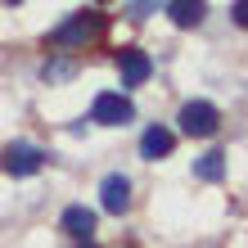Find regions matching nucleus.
<instances>
[{
  "instance_id": "nucleus-9",
  "label": "nucleus",
  "mask_w": 248,
  "mask_h": 248,
  "mask_svg": "<svg viewBox=\"0 0 248 248\" xmlns=\"http://www.w3.org/2000/svg\"><path fill=\"white\" fill-rule=\"evenodd\" d=\"M167 14H171L176 27H199L203 14H208V5H199V0H176V5H167Z\"/></svg>"
},
{
  "instance_id": "nucleus-4",
  "label": "nucleus",
  "mask_w": 248,
  "mask_h": 248,
  "mask_svg": "<svg viewBox=\"0 0 248 248\" xmlns=\"http://www.w3.org/2000/svg\"><path fill=\"white\" fill-rule=\"evenodd\" d=\"M41 163H46V154L27 140H14L5 149V171L9 176H32V171H41Z\"/></svg>"
},
{
  "instance_id": "nucleus-7",
  "label": "nucleus",
  "mask_w": 248,
  "mask_h": 248,
  "mask_svg": "<svg viewBox=\"0 0 248 248\" xmlns=\"http://www.w3.org/2000/svg\"><path fill=\"white\" fill-rule=\"evenodd\" d=\"M171 144H176V136H171L167 126H149V131L140 136V154L149 158V163H158V158L171 154Z\"/></svg>"
},
{
  "instance_id": "nucleus-1",
  "label": "nucleus",
  "mask_w": 248,
  "mask_h": 248,
  "mask_svg": "<svg viewBox=\"0 0 248 248\" xmlns=\"http://www.w3.org/2000/svg\"><path fill=\"white\" fill-rule=\"evenodd\" d=\"M104 27H108L104 9H81V14H72L68 23H59L50 32V46H59V50H86L91 41L104 36Z\"/></svg>"
},
{
  "instance_id": "nucleus-13",
  "label": "nucleus",
  "mask_w": 248,
  "mask_h": 248,
  "mask_svg": "<svg viewBox=\"0 0 248 248\" xmlns=\"http://www.w3.org/2000/svg\"><path fill=\"white\" fill-rule=\"evenodd\" d=\"M126 9H131V18H144V14H154L158 5H126Z\"/></svg>"
},
{
  "instance_id": "nucleus-11",
  "label": "nucleus",
  "mask_w": 248,
  "mask_h": 248,
  "mask_svg": "<svg viewBox=\"0 0 248 248\" xmlns=\"http://www.w3.org/2000/svg\"><path fill=\"white\" fill-rule=\"evenodd\" d=\"M230 18H235L239 27H248V0H239V5H230Z\"/></svg>"
},
{
  "instance_id": "nucleus-12",
  "label": "nucleus",
  "mask_w": 248,
  "mask_h": 248,
  "mask_svg": "<svg viewBox=\"0 0 248 248\" xmlns=\"http://www.w3.org/2000/svg\"><path fill=\"white\" fill-rule=\"evenodd\" d=\"M46 77H50V81H59V77H68V63H46Z\"/></svg>"
},
{
  "instance_id": "nucleus-6",
  "label": "nucleus",
  "mask_w": 248,
  "mask_h": 248,
  "mask_svg": "<svg viewBox=\"0 0 248 248\" xmlns=\"http://www.w3.org/2000/svg\"><path fill=\"white\" fill-rule=\"evenodd\" d=\"M118 72H122V86H140V81H149V72H154V63H149V54L144 50H122L118 54Z\"/></svg>"
},
{
  "instance_id": "nucleus-10",
  "label": "nucleus",
  "mask_w": 248,
  "mask_h": 248,
  "mask_svg": "<svg viewBox=\"0 0 248 248\" xmlns=\"http://www.w3.org/2000/svg\"><path fill=\"white\" fill-rule=\"evenodd\" d=\"M194 176H199V181H221V176H226V154H221V149L203 154L199 163H194Z\"/></svg>"
},
{
  "instance_id": "nucleus-3",
  "label": "nucleus",
  "mask_w": 248,
  "mask_h": 248,
  "mask_svg": "<svg viewBox=\"0 0 248 248\" xmlns=\"http://www.w3.org/2000/svg\"><path fill=\"white\" fill-rule=\"evenodd\" d=\"M181 131H185V136H212V131H217V122H221V118H217V108L208 104V99H189V104L181 108Z\"/></svg>"
},
{
  "instance_id": "nucleus-8",
  "label": "nucleus",
  "mask_w": 248,
  "mask_h": 248,
  "mask_svg": "<svg viewBox=\"0 0 248 248\" xmlns=\"http://www.w3.org/2000/svg\"><path fill=\"white\" fill-rule=\"evenodd\" d=\"M63 230L77 239H91L95 235V212L86 208V203H72V208H63Z\"/></svg>"
},
{
  "instance_id": "nucleus-5",
  "label": "nucleus",
  "mask_w": 248,
  "mask_h": 248,
  "mask_svg": "<svg viewBox=\"0 0 248 248\" xmlns=\"http://www.w3.org/2000/svg\"><path fill=\"white\" fill-rule=\"evenodd\" d=\"M99 203H104V212H113V217H122L131 208V181L122 176V171L104 176V185H99Z\"/></svg>"
},
{
  "instance_id": "nucleus-2",
  "label": "nucleus",
  "mask_w": 248,
  "mask_h": 248,
  "mask_svg": "<svg viewBox=\"0 0 248 248\" xmlns=\"http://www.w3.org/2000/svg\"><path fill=\"white\" fill-rule=\"evenodd\" d=\"M131 118H136V104H131L126 95H118V91L95 95V104H91V122H99V126H126Z\"/></svg>"
}]
</instances>
